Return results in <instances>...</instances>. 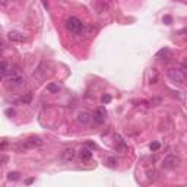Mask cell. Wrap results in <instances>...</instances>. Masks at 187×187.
Segmentation results:
<instances>
[{
    "label": "cell",
    "mask_w": 187,
    "mask_h": 187,
    "mask_svg": "<svg viewBox=\"0 0 187 187\" xmlns=\"http://www.w3.org/2000/svg\"><path fill=\"white\" fill-rule=\"evenodd\" d=\"M167 53H168V48L165 47V48H162L161 51H158V54H156V57H161L162 54H167Z\"/></svg>",
    "instance_id": "obj_19"
},
{
    "label": "cell",
    "mask_w": 187,
    "mask_h": 187,
    "mask_svg": "<svg viewBox=\"0 0 187 187\" xmlns=\"http://www.w3.org/2000/svg\"><path fill=\"white\" fill-rule=\"evenodd\" d=\"M6 114H8V116H13V114H15V111L9 108V110H6Z\"/></svg>",
    "instance_id": "obj_23"
},
{
    "label": "cell",
    "mask_w": 187,
    "mask_h": 187,
    "mask_svg": "<svg viewBox=\"0 0 187 187\" xmlns=\"http://www.w3.org/2000/svg\"><path fill=\"white\" fill-rule=\"evenodd\" d=\"M105 117H107V111H105L104 107H98L92 113V120H94L95 124H102L105 121Z\"/></svg>",
    "instance_id": "obj_6"
},
{
    "label": "cell",
    "mask_w": 187,
    "mask_h": 187,
    "mask_svg": "<svg viewBox=\"0 0 187 187\" xmlns=\"http://www.w3.org/2000/svg\"><path fill=\"white\" fill-rule=\"evenodd\" d=\"M47 91H50V92H59V86L54 85V83H48L47 85Z\"/></svg>",
    "instance_id": "obj_14"
},
{
    "label": "cell",
    "mask_w": 187,
    "mask_h": 187,
    "mask_svg": "<svg viewBox=\"0 0 187 187\" xmlns=\"http://www.w3.org/2000/svg\"><path fill=\"white\" fill-rule=\"evenodd\" d=\"M6 146H8V140H3V143H2V151H5Z\"/></svg>",
    "instance_id": "obj_22"
},
{
    "label": "cell",
    "mask_w": 187,
    "mask_h": 187,
    "mask_svg": "<svg viewBox=\"0 0 187 187\" xmlns=\"http://www.w3.org/2000/svg\"><path fill=\"white\" fill-rule=\"evenodd\" d=\"M34 181V178H28V180H26V181H25V183H26V184H31V183H32Z\"/></svg>",
    "instance_id": "obj_24"
},
{
    "label": "cell",
    "mask_w": 187,
    "mask_h": 187,
    "mask_svg": "<svg viewBox=\"0 0 187 187\" xmlns=\"http://www.w3.org/2000/svg\"><path fill=\"white\" fill-rule=\"evenodd\" d=\"M76 120L79 124H82V126H86L89 121L92 120V114H89L88 111H80L79 114H77Z\"/></svg>",
    "instance_id": "obj_7"
},
{
    "label": "cell",
    "mask_w": 187,
    "mask_h": 187,
    "mask_svg": "<svg viewBox=\"0 0 187 187\" xmlns=\"http://www.w3.org/2000/svg\"><path fill=\"white\" fill-rule=\"evenodd\" d=\"M66 28L72 34L77 35V34H80L83 31L85 25H83V22H82L80 19H77L75 16H70V18H67V21H66Z\"/></svg>",
    "instance_id": "obj_3"
},
{
    "label": "cell",
    "mask_w": 187,
    "mask_h": 187,
    "mask_svg": "<svg viewBox=\"0 0 187 187\" xmlns=\"http://www.w3.org/2000/svg\"><path fill=\"white\" fill-rule=\"evenodd\" d=\"M15 69H16V67L9 66V63H8L6 60H3V62H2V76L8 77L9 75H12V72H13Z\"/></svg>",
    "instance_id": "obj_9"
},
{
    "label": "cell",
    "mask_w": 187,
    "mask_h": 187,
    "mask_svg": "<svg viewBox=\"0 0 187 187\" xmlns=\"http://www.w3.org/2000/svg\"><path fill=\"white\" fill-rule=\"evenodd\" d=\"M86 146L91 148V149H95V148H97V146H95V143H92V142H86Z\"/></svg>",
    "instance_id": "obj_20"
},
{
    "label": "cell",
    "mask_w": 187,
    "mask_h": 187,
    "mask_svg": "<svg viewBox=\"0 0 187 187\" xmlns=\"http://www.w3.org/2000/svg\"><path fill=\"white\" fill-rule=\"evenodd\" d=\"M19 178H21V174L16 173V171H13V173H9V174H8V180H11V181H18Z\"/></svg>",
    "instance_id": "obj_13"
},
{
    "label": "cell",
    "mask_w": 187,
    "mask_h": 187,
    "mask_svg": "<svg viewBox=\"0 0 187 187\" xmlns=\"http://www.w3.org/2000/svg\"><path fill=\"white\" fill-rule=\"evenodd\" d=\"M158 149H159V143L158 142L151 143V151H158Z\"/></svg>",
    "instance_id": "obj_17"
},
{
    "label": "cell",
    "mask_w": 187,
    "mask_h": 187,
    "mask_svg": "<svg viewBox=\"0 0 187 187\" xmlns=\"http://www.w3.org/2000/svg\"><path fill=\"white\" fill-rule=\"evenodd\" d=\"M116 164H117V159H116L114 156L107 158V165H108V167H116Z\"/></svg>",
    "instance_id": "obj_15"
},
{
    "label": "cell",
    "mask_w": 187,
    "mask_h": 187,
    "mask_svg": "<svg viewBox=\"0 0 187 187\" xmlns=\"http://www.w3.org/2000/svg\"><path fill=\"white\" fill-rule=\"evenodd\" d=\"M75 156H76V152H75L73 148H67V149L63 151V154H62V158H63L65 162H70V161H73Z\"/></svg>",
    "instance_id": "obj_8"
},
{
    "label": "cell",
    "mask_w": 187,
    "mask_h": 187,
    "mask_svg": "<svg viewBox=\"0 0 187 187\" xmlns=\"http://www.w3.org/2000/svg\"><path fill=\"white\" fill-rule=\"evenodd\" d=\"M180 165V158L174 154H170L167 155L164 159H162V168L164 170H173Z\"/></svg>",
    "instance_id": "obj_5"
},
{
    "label": "cell",
    "mask_w": 187,
    "mask_h": 187,
    "mask_svg": "<svg viewBox=\"0 0 187 187\" xmlns=\"http://www.w3.org/2000/svg\"><path fill=\"white\" fill-rule=\"evenodd\" d=\"M9 40H11V41H15V43H22V41H25V37H23L21 32L12 31V32H9Z\"/></svg>",
    "instance_id": "obj_10"
},
{
    "label": "cell",
    "mask_w": 187,
    "mask_h": 187,
    "mask_svg": "<svg viewBox=\"0 0 187 187\" xmlns=\"http://www.w3.org/2000/svg\"><path fill=\"white\" fill-rule=\"evenodd\" d=\"M167 75H168V77L171 79V82H174L177 85H183V83L186 82V72H184V69L171 67V69H168Z\"/></svg>",
    "instance_id": "obj_2"
},
{
    "label": "cell",
    "mask_w": 187,
    "mask_h": 187,
    "mask_svg": "<svg viewBox=\"0 0 187 187\" xmlns=\"http://www.w3.org/2000/svg\"><path fill=\"white\" fill-rule=\"evenodd\" d=\"M164 22H167V25H170V23H171V18H170V16H165Z\"/></svg>",
    "instance_id": "obj_21"
},
{
    "label": "cell",
    "mask_w": 187,
    "mask_h": 187,
    "mask_svg": "<svg viewBox=\"0 0 187 187\" xmlns=\"http://www.w3.org/2000/svg\"><path fill=\"white\" fill-rule=\"evenodd\" d=\"M23 82H25V76H23L19 70H16V69L12 72V75L8 76V86L19 88V86H22L23 85Z\"/></svg>",
    "instance_id": "obj_4"
},
{
    "label": "cell",
    "mask_w": 187,
    "mask_h": 187,
    "mask_svg": "<svg viewBox=\"0 0 187 187\" xmlns=\"http://www.w3.org/2000/svg\"><path fill=\"white\" fill-rule=\"evenodd\" d=\"M79 158H80L82 161H89V159L92 158V152L89 151L88 148H82V149L79 151Z\"/></svg>",
    "instance_id": "obj_11"
},
{
    "label": "cell",
    "mask_w": 187,
    "mask_h": 187,
    "mask_svg": "<svg viewBox=\"0 0 187 187\" xmlns=\"http://www.w3.org/2000/svg\"><path fill=\"white\" fill-rule=\"evenodd\" d=\"M117 151H121V152H124L126 149H127V145H126V142L123 140V137L121 136H117Z\"/></svg>",
    "instance_id": "obj_12"
},
{
    "label": "cell",
    "mask_w": 187,
    "mask_h": 187,
    "mask_svg": "<svg viewBox=\"0 0 187 187\" xmlns=\"http://www.w3.org/2000/svg\"><path fill=\"white\" fill-rule=\"evenodd\" d=\"M156 80H158V73L154 69V76H151V83H156Z\"/></svg>",
    "instance_id": "obj_16"
},
{
    "label": "cell",
    "mask_w": 187,
    "mask_h": 187,
    "mask_svg": "<svg viewBox=\"0 0 187 187\" xmlns=\"http://www.w3.org/2000/svg\"><path fill=\"white\" fill-rule=\"evenodd\" d=\"M101 101H102V104H105V102H110V101H111V97H110V95H102Z\"/></svg>",
    "instance_id": "obj_18"
},
{
    "label": "cell",
    "mask_w": 187,
    "mask_h": 187,
    "mask_svg": "<svg viewBox=\"0 0 187 187\" xmlns=\"http://www.w3.org/2000/svg\"><path fill=\"white\" fill-rule=\"evenodd\" d=\"M183 67H184V69H187V60H184V62H183Z\"/></svg>",
    "instance_id": "obj_25"
},
{
    "label": "cell",
    "mask_w": 187,
    "mask_h": 187,
    "mask_svg": "<svg viewBox=\"0 0 187 187\" xmlns=\"http://www.w3.org/2000/svg\"><path fill=\"white\" fill-rule=\"evenodd\" d=\"M181 34H187V28H186V29H183V31H181Z\"/></svg>",
    "instance_id": "obj_26"
},
{
    "label": "cell",
    "mask_w": 187,
    "mask_h": 187,
    "mask_svg": "<svg viewBox=\"0 0 187 187\" xmlns=\"http://www.w3.org/2000/svg\"><path fill=\"white\" fill-rule=\"evenodd\" d=\"M41 145H43V139L40 136H29V137L21 140L19 143H16L15 148L19 152H25V151H29V149H35V148H38Z\"/></svg>",
    "instance_id": "obj_1"
}]
</instances>
